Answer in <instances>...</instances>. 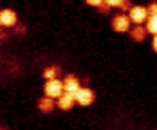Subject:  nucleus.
<instances>
[{
	"mask_svg": "<svg viewBox=\"0 0 157 130\" xmlns=\"http://www.w3.org/2000/svg\"><path fill=\"white\" fill-rule=\"evenodd\" d=\"M146 18H148V11H146V7H143V6H134V7H130L128 20H130V22H134L136 25L144 24V22H146Z\"/></svg>",
	"mask_w": 157,
	"mask_h": 130,
	"instance_id": "1",
	"label": "nucleus"
},
{
	"mask_svg": "<svg viewBox=\"0 0 157 130\" xmlns=\"http://www.w3.org/2000/svg\"><path fill=\"white\" fill-rule=\"evenodd\" d=\"M44 92L49 98H60L63 94V83L60 80H47L45 87H44Z\"/></svg>",
	"mask_w": 157,
	"mask_h": 130,
	"instance_id": "2",
	"label": "nucleus"
},
{
	"mask_svg": "<svg viewBox=\"0 0 157 130\" xmlns=\"http://www.w3.org/2000/svg\"><path fill=\"white\" fill-rule=\"evenodd\" d=\"M94 98L96 96H94V92H92L90 89H81V87H79L78 90L74 92V101L79 103L81 107H89V105L94 101Z\"/></svg>",
	"mask_w": 157,
	"mask_h": 130,
	"instance_id": "3",
	"label": "nucleus"
},
{
	"mask_svg": "<svg viewBox=\"0 0 157 130\" xmlns=\"http://www.w3.org/2000/svg\"><path fill=\"white\" fill-rule=\"evenodd\" d=\"M112 29L117 31V32H126L130 29V20H128V16H125V15L114 16V20H112Z\"/></svg>",
	"mask_w": 157,
	"mask_h": 130,
	"instance_id": "4",
	"label": "nucleus"
},
{
	"mask_svg": "<svg viewBox=\"0 0 157 130\" xmlns=\"http://www.w3.org/2000/svg\"><path fill=\"white\" fill-rule=\"evenodd\" d=\"M16 24V13L13 9H2L0 11V25L13 27Z\"/></svg>",
	"mask_w": 157,
	"mask_h": 130,
	"instance_id": "5",
	"label": "nucleus"
},
{
	"mask_svg": "<svg viewBox=\"0 0 157 130\" xmlns=\"http://www.w3.org/2000/svg\"><path fill=\"white\" fill-rule=\"evenodd\" d=\"M74 103L76 101H74V94L72 92H65V94H62V96L58 98V107L63 109V110H71Z\"/></svg>",
	"mask_w": 157,
	"mask_h": 130,
	"instance_id": "6",
	"label": "nucleus"
},
{
	"mask_svg": "<svg viewBox=\"0 0 157 130\" xmlns=\"http://www.w3.org/2000/svg\"><path fill=\"white\" fill-rule=\"evenodd\" d=\"M63 83V90L65 92H76L79 89V83H78V80H76V76H72V74H69L67 78H65V81H62Z\"/></svg>",
	"mask_w": 157,
	"mask_h": 130,
	"instance_id": "7",
	"label": "nucleus"
},
{
	"mask_svg": "<svg viewBox=\"0 0 157 130\" xmlns=\"http://www.w3.org/2000/svg\"><path fill=\"white\" fill-rule=\"evenodd\" d=\"M38 109L42 110V112H51L52 109H54V101H52V98H42L40 101H38Z\"/></svg>",
	"mask_w": 157,
	"mask_h": 130,
	"instance_id": "8",
	"label": "nucleus"
},
{
	"mask_svg": "<svg viewBox=\"0 0 157 130\" xmlns=\"http://www.w3.org/2000/svg\"><path fill=\"white\" fill-rule=\"evenodd\" d=\"M146 32H152V34H157V15H148L146 18Z\"/></svg>",
	"mask_w": 157,
	"mask_h": 130,
	"instance_id": "9",
	"label": "nucleus"
},
{
	"mask_svg": "<svg viewBox=\"0 0 157 130\" xmlns=\"http://www.w3.org/2000/svg\"><path fill=\"white\" fill-rule=\"evenodd\" d=\"M60 74V69L58 67H47L44 71V78L45 80H56V76Z\"/></svg>",
	"mask_w": 157,
	"mask_h": 130,
	"instance_id": "10",
	"label": "nucleus"
},
{
	"mask_svg": "<svg viewBox=\"0 0 157 130\" xmlns=\"http://www.w3.org/2000/svg\"><path fill=\"white\" fill-rule=\"evenodd\" d=\"M144 34H146V29H143L141 25H137V27L132 31V38H134L136 42H143V40H144Z\"/></svg>",
	"mask_w": 157,
	"mask_h": 130,
	"instance_id": "11",
	"label": "nucleus"
},
{
	"mask_svg": "<svg viewBox=\"0 0 157 130\" xmlns=\"http://www.w3.org/2000/svg\"><path fill=\"white\" fill-rule=\"evenodd\" d=\"M105 2L110 7H125V6H128V0H105Z\"/></svg>",
	"mask_w": 157,
	"mask_h": 130,
	"instance_id": "12",
	"label": "nucleus"
},
{
	"mask_svg": "<svg viewBox=\"0 0 157 130\" xmlns=\"http://www.w3.org/2000/svg\"><path fill=\"white\" fill-rule=\"evenodd\" d=\"M148 15H157V2L155 4H152V6H148Z\"/></svg>",
	"mask_w": 157,
	"mask_h": 130,
	"instance_id": "13",
	"label": "nucleus"
},
{
	"mask_svg": "<svg viewBox=\"0 0 157 130\" xmlns=\"http://www.w3.org/2000/svg\"><path fill=\"white\" fill-rule=\"evenodd\" d=\"M87 4H90V6H101L103 0H87Z\"/></svg>",
	"mask_w": 157,
	"mask_h": 130,
	"instance_id": "14",
	"label": "nucleus"
},
{
	"mask_svg": "<svg viewBox=\"0 0 157 130\" xmlns=\"http://www.w3.org/2000/svg\"><path fill=\"white\" fill-rule=\"evenodd\" d=\"M152 47H154V51L157 52V34L154 36V40H152Z\"/></svg>",
	"mask_w": 157,
	"mask_h": 130,
	"instance_id": "15",
	"label": "nucleus"
}]
</instances>
